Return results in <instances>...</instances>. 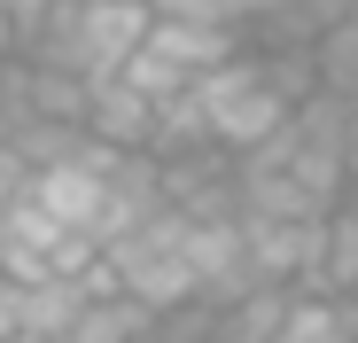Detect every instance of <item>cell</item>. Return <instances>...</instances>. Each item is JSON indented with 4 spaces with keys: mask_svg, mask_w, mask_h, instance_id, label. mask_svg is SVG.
<instances>
[{
    "mask_svg": "<svg viewBox=\"0 0 358 343\" xmlns=\"http://www.w3.org/2000/svg\"><path fill=\"white\" fill-rule=\"evenodd\" d=\"M0 63H16V24H8V0H0Z\"/></svg>",
    "mask_w": 358,
    "mask_h": 343,
    "instance_id": "obj_11",
    "label": "cell"
},
{
    "mask_svg": "<svg viewBox=\"0 0 358 343\" xmlns=\"http://www.w3.org/2000/svg\"><path fill=\"white\" fill-rule=\"evenodd\" d=\"M94 265H101V250L78 242V234H63L31 195H24L16 211H0V281L39 289V281H86Z\"/></svg>",
    "mask_w": 358,
    "mask_h": 343,
    "instance_id": "obj_3",
    "label": "cell"
},
{
    "mask_svg": "<svg viewBox=\"0 0 358 343\" xmlns=\"http://www.w3.org/2000/svg\"><path fill=\"white\" fill-rule=\"evenodd\" d=\"M24 195H31V164H24L16 141H0V211H16Z\"/></svg>",
    "mask_w": 358,
    "mask_h": 343,
    "instance_id": "obj_8",
    "label": "cell"
},
{
    "mask_svg": "<svg viewBox=\"0 0 358 343\" xmlns=\"http://www.w3.org/2000/svg\"><path fill=\"white\" fill-rule=\"evenodd\" d=\"M320 289L350 297L358 289V195H343L327 211V242H320Z\"/></svg>",
    "mask_w": 358,
    "mask_h": 343,
    "instance_id": "obj_7",
    "label": "cell"
},
{
    "mask_svg": "<svg viewBox=\"0 0 358 343\" xmlns=\"http://www.w3.org/2000/svg\"><path fill=\"white\" fill-rule=\"evenodd\" d=\"M343 312H350V335H358V289H350V297H343Z\"/></svg>",
    "mask_w": 358,
    "mask_h": 343,
    "instance_id": "obj_12",
    "label": "cell"
},
{
    "mask_svg": "<svg viewBox=\"0 0 358 343\" xmlns=\"http://www.w3.org/2000/svg\"><path fill=\"white\" fill-rule=\"evenodd\" d=\"M78 133L109 156H148L156 148V102L117 71V78H94L86 86V109H78Z\"/></svg>",
    "mask_w": 358,
    "mask_h": 343,
    "instance_id": "obj_5",
    "label": "cell"
},
{
    "mask_svg": "<svg viewBox=\"0 0 358 343\" xmlns=\"http://www.w3.org/2000/svg\"><path fill=\"white\" fill-rule=\"evenodd\" d=\"M101 265H109V281H117V297H133V304L156 312V320L203 304L195 265H187V218H171V211H156L148 226H133V234H117V242L101 250Z\"/></svg>",
    "mask_w": 358,
    "mask_h": 343,
    "instance_id": "obj_2",
    "label": "cell"
},
{
    "mask_svg": "<svg viewBox=\"0 0 358 343\" xmlns=\"http://www.w3.org/2000/svg\"><path fill=\"white\" fill-rule=\"evenodd\" d=\"M47 16H55V0H8V24H16V55H31V39L47 31Z\"/></svg>",
    "mask_w": 358,
    "mask_h": 343,
    "instance_id": "obj_9",
    "label": "cell"
},
{
    "mask_svg": "<svg viewBox=\"0 0 358 343\" xmlns=\"http://www.w3.org/2000/svg\"><path fill=\"white\" fill-rule=\"evenodd\" d=\"M312 86L335 94L343 109H358V0L312 39Z\"/></svg>",
    "mask_w": 358,
    "mask_h": 343,
    "instance_id": "obj_6",
    "label": "cell"
},
{
    "mask_svg": "<svg viewBox=\"0 0 358 343\" xmlns=\"http://www.w3.org/2000/svg\"><path fill=\"white\" fill-rule=\"evenodd\" d=\"M312 94V55H273V47H242L226 71H210L195 86V109H203V133L218 156H250L265 148L288 109Z\"/></svg>",
    "mask_w": 358,
    "mask_h": 343,
    "instance_id": "obj_1",
    "label": "cell"
},
{
    "mask_svg": "<svg viewBox=\"0 0 358 343\" xmlns=\"http://www.w3.org/2000/svg\"><path fill=\"white\" fill-rule=\"evenodd\" d=\"M148 8H156V0H148Z\"/></svg>",
    "mask_w": 358,
    "mask_h": 343,
    "instance_id": "obj_13",
    "label": "cell"
},
{
    "mask_svg": "<svg viewBox=\"0 0 358 343\" xmlns=\"http://www.w3.org/2000/svg\"><path fill=\"white\" fill-rule=\"evenodd\" d=\"M320 242H327V218H242L250 281L280 289V297L320 289Z\"/></svg>",
    "mask_w": 358,
    "mask_h": 343,
    "instance_id": "obj_4",
    "label": "cell"
},
{
    "mask_svg": "<svg viewBox=\"0 0 358 343\" xmlns=\"http://www.w3.org/2000/svg\"><path fill=\"white\" fill-rule=\"evenodd\" d=\"M343 188L358 195V109H350V133H343Z\"/></svg>",
    "mask_w": 358,
    "mask_h": 343,
    "instance_id": "obj_10",
    "label": "cell"
}]
</instances>
